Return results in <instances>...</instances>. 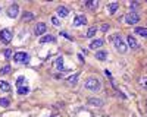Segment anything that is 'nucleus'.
<instances>
[{
    "instance_id": "f257e3e1",
    "label": "nucleus",
    "mask_w": 147,
    "mask_h": 117,
    "mask_svg": "<svg viewBox=\"0 0 147 117\" xmlns=\"http://www.w3.org/2000/svg\"><path fill=\"white\" fill-rule=\"evenodd\" d=\"M84 86H85V89H88V91L97 92V91L102 88V82L97 79V78H88L87 80H85Z\"/></svg>"
},
{
    "instance_id": "a211bd4d",
    "label": "nucleus",
    "mask_w": 147,
    "mask_h": 117,
    "mask_svg": "<svg viewBox=\"0 0 147 117\" xmlns=\"http://www.w3.org/2000/svg\"><path fill=\"white\" fill-rule=\"evenodd\" d=\"M0 89L5 91V92H9L10 91V85L7 84L6 80H0Z\"/></svg>"
},
{
    "instance_id": "7c9ffc66",
    "label": "nucleus",
    "mask_w": 147,
    "mask_h": 117,
    "mask_svg": "<svg viewBox=\"0 0 147 117\" xmlns=\"http://www.w3.org/2000/svg\"><path fill=\"white\" fill-rule=\"evenodd\" d=\"M109 29V25L107 23H105V25H102V31H107Z\"/></svg>"
},
{
    "instance_id": "f03ea898",
    "label": "nucleus",
    "mask_w": 147,
    "mask_h": 117,
    "mask_svg": "<svg viewBox=\"0 0 147 117\" xmlns=\"http://www.w3.org/2000/svg\"><path fill=\"white\" fill-rule=\"evenodd\" d=\"M113 44H115L116 50H118L119 53H125V51L128 50V45L124 43V40H122V37H121L119 34H116L115 37H113Z\"/></svg>"
},
{
    "instance_id": "0eeeda50",
    "label": "nucleus",
    "mask_w": 147,
    "mask_h": 117,
    "mask_svg": "<svg viewBox=\"0 0 147 117\" xmlns=\"http://www.w3.org/2000/svg\"><path fill=\"white\" fill-rule=\"evenodd\" d=\"M127 41H128V47H129V49H132V50H138L140 49V44H138V41L136 38H134V35H128Z\"/></svg>"
},
{
    "instance_id": "cd10ccee",
    "label": "nucleus",
    "mask_w": 147,
    "mask_h": 117,
    "mask_svg": "<svg viewBox=\"0 0 147 117\" xmlns=\"http://www.w3.org/2000/svg\"><path fill=\"white\" fill-rule=\"evenodd\" d=\"M52 23H53L55 27H59V25H60V22H59L57 18H52Z\"/></svg>"
},
{
    "instance_id": "2eb2a0df",
    "label": "nucleus",
    "mask_w": 147,
    "mask_h": 117,
    "mask_svg": "<svg viewBox=\"0 0 147 117\" xmlns=\"http://www.w3.org/2000/svg\"><path fill=\"white\" fill-rule=\"evenodd\" d=\"M88 105H94V107H102L103 101L100 98H90L88 100Z\"/></svg>"
},
{
    "instance_id": "39448f33",
    "label": "nucleus",
    "mask_w": 147,
    "mask_h": 117,
    "mask_svg": "<svg viewBox=\"0 0 147 117\" xmlns=\"http://www.w3.org/2000/svg\"><path fill=\"white\" fill-rule=\"evenodd\" d=\"M0 40L3 41V44H9L12 41V31L7 29V28L2 29L0 31Z\"/></svg>"
},
{
    "instance_id": "f3484780",
    "label": "nucleus",
    "mask_w": 147,
    "mask_h": 117,
    "mask_svg": "<svg viewBox=\"0 0 147 117\" xmlns=\"http://www.w3.org/2000/svg\"><path fill=\"white\" fill-rule=\"evenodd\" d=\"M118 7H119L118 3H110V5H107V12H109L110 15H113L115 12L118 10Z\"/></svg>"
},
{
    "instance_id": "9b49d317",
    "label": "nucleus",
    "mask_w": 147,
    "mask_h": 117,
    "mask_svg": "<svg viewBox=\"0 0 147 117\" xmlns=\"http://www.w3.org/2000/svg\"><path fill=\"white\" fill-rule=\"evenodd\" d=\"M103 44H105V41H103L102 38H97V40L91 41V44H90V49L97 50V49H100V47H103Z\"/></svg>"
},
{
    "instance_id": "423d86ee",
    "label": "nucleus",
    "mask_w": 147,
    "mask_h": 117,
    "mask_svg": "<svg viewBox=\"0 0 147 117\" xmlns=\"http://www.w3.org/2000/svg\"><path fill=\"white\" fill-rule=\"evenodd\" d=\"M6 12H7V16L13 19V18H16V16L19 15V6L13 3V5H10V6L7 7V10H6Z\"/></svg>"
},
{
    "instance_id": "7ed1b4c3",
    "label": "nucleus",
    "mask_w": 147,
    "mask_h": 117,
    "mask_svg": "<svg viewBox=\"0 0 147 117\" xmlns=\"http://www.w3.org/2000/svg\"><path fill=\"white\" fill-rule=\"evenodd\" d=\"M13 60H15L16 63L27 64V63L30 62V56H28L27 53H24V51H18V53H15V56H13Z\"/></svg>"
},
{
    "instance_id": "9d476101",
    "label": "nucleus",
    "mask_w": 147,
    "mask_h": 117,
    "mask_svg": "<svg viewBox=\"0 0 147 117\" xmlns=\"http://www.w3.org/2000/svg\"><path fill=\"white\" fill-rule=\"evenodd\" d=\"M56 12H57V16H60V18H66L69 15V9L66 6H59L56 9Z\"/></svg>"
},
{
    "instance_id": "c756f323",
    "label": "nucleus",
    "mask_w": 147,
    "mask_h": 117,
    "mask_svg": "<svg viewBox=\"0 0 147 117\" xmlns=\"http://www.w3.org/2000/svg\"><path fill=\"white\" fill-rule=\"evenodd\" d=\"M60 35H63V37H65V38H68V40H72V37H71V35H69L68 32H60Z\"/></svg>"
},
{
    "instance_id": "412c9836",
    "label": "nucleus",
    "mask_w": 147,
    "mask_h": 117,
    "mask_svg": "<svg viewBox=\"0 0 147 117\" xmlns=\"http://www.w3.org/2000/svg\"><path fill=\"white\" fill-rule=\"evenodd\" d=\"M78 73H75V75H74V76H71V78H68V84L69 85H75L77 84V80H78Z\"/></svg>"
},
{
    "instance_id": "c85d7f7f",
    "label": "nucleus",
    "mask_w": 147,
    "mask_h": 117,
    "mask_svg": "<svg viewBox=\"0 0 147 117\" xmlns=\"http://www.w3.org/2000/svg\"><path fill=\"white\" fill-rule=\"evenodd\" d=\"M32 18H34L32 13H25V15H24V19H25V21H27V19H32Z\"/></svg>"
},
{
    "instance_id": "4be33fe9",
    "label": "nucleus",
    "mask_w": 147,
    "mask_h": 117,
    "mask_svg": "<svg viewBox=\"0 0 147 117\" xmlns=\"http://www.w3.org/2000/svg\"><path fill=\"white\" fill-rule=\"evenodd\" d=\"M28 92H30V88H28V86H21V88H18V94H19V95H27Z\"/></svg>"
},
{
    "instance_id": "6e6552de",
    "label": "nucleus",
    "mask_w": 147,
    "mask_h": 117,
    "mask_svg": "<svg viewBox=\"0 0 147 117\" xmlns=\"http://www.w3.org/2000/svg\"><path fill=\"white\" fill-rule=\"evenodd\" d=\"M74 27H81V25H85L87 23V18H85L84 15H78V16H75L74 18Z\"/></svg>"
},
{
    "instance_id": "6ab92c4d",
    "label": "nucleus",
    "mask_w": 147,
    "mask_h": 117,
    "mask_svg": "<svg viewBox=\"0 0 147 117\" xmlns=\"http://www.w3.org/2000/svg\"><path fill=\"white\" fill-rule=\"evenodd\" d=\"M136 34L141 35L143 38H147V28H136Z\"/></svg>"
},
{
    "instance_id": "f8f14e48",
    "label": "nucleus",
    "mask_w": 147,
    "mask_h": 117,
    "mask_svg": "<svg viewBox=\"0 0 147 117\" xmlns=\"http://www.w3.org/2000/svg\"><path fill=\"white\" fill-rule=\"evenodd\" d=\"M56 67H57V70H60V72H66V70H69V69H65V66H63V58H62V57H57V58H56Z\"/></svg>"
},
{
    "instance_id": "dca6fc26",
    "label": "nucleus",
    "mask_w": 147,
    "mask_h": 117,
    "mask_svg": "<svg viewBox=\"0 0 147 117\" xmlns=\"http://www.w3.org/2000/svg\"><path fill=\"white\" fill-rule=\"evenodd\" d=\"M85 7L90 9V10H96L97 7H99V2H97V0H91V2H87V3H85Z\"/></svg>"
},
{
    "instance_id": "393cba45",
    "label": "nucleus",
    "mask_w": 147,
    "mask_h": 117,
    "mask_svg": "<svg viewBox=\"0 0 147 117\" xmlns=\"http://www.w3.org/2000/svg\"><path fill=\"white\" fill-rule=\"evenodd\" d=\"M140 85L147 91V76H144V78H141V79H140Z\"/></svg>"
},
{
    "instance_id": "5701e85b",
    "label": "nucleus",
    "mask_w": 147,
    "mask_h": 117,
    "mask_svg": "<svg viewBox=\"0 0 147 117\" xmlns=\"http://www.w3.org/2000/svg\"><path fill=\"white\" fill-rule=\"evenodd\" d=\"M96 32H97V28H90L88 32L85 34V37H87V38H93L94 35H96Z\"/></svg>"
},
{
    "instance_id": "b1692460",
    "label": "nucleus",
    "mask_w": 147,
    "mask_h": 117,
    "mask_svg": "<svg viewBox=\"0 0 147 117\" xmlns=\"http://www.w3.org/2000/svg\"><path fill=\"white\" fill-rule=\"evenodd\" d=\"M9 104H10V101L7 98H0V105L2 107H9Z\"/></svg>"
},
{
    "instance_id": "20e7f679",
    "label": "nucleus",
    "mask_w": 147,
    "mask_h": 117,
    "mask_svg": "<svg viewBox=\"0 0 147 117\" xmlns=\"http://www.w3.org/2000/svg\"><path fill=\"white\" fill-rule=\"evenodd\" d=\"M140 21V16L137 12H129V13H127L125 16V22L128 23V25H134V23H138Z\"/></svg>"
},
{
    "instance_id": "ddd939ff",
    "label": "nucleus",
    "mask_w": 147,
    "mask_h": 117,
    "mask_svg": "<svg viewBox=\"0 0 147 117\" xmlns=\"http://www.w3.org/2000/svg\"><path fill=\"white\" fill-rule=\"evenodd\" d=\"M56 41V37L55 35H43V37L40 38V43L44 44V43H55Z\"/></svg>"
},
{
    "instance_id": "1a4fd4ad",
    "label": "nucleus",
    "mask_w": 147,
    "mask_h": 117,
    "mask_svg": "<svg viewBox=\"0 0 147 117\" xmlns=\"http://www.w3.org/2000/svg\"><path fill=\"white\" fill-rule=\"evenodd\" d=\"M46 31H47V25H46V23H43V22H40V23H37V27L34 29V34L35 35H43Z\"/></svg>"
},
{
    "instance_id": "bb28decb",
    "label": "nucleus",
    "mask_w": 147,
    "mask_h": 117,
    "mask_svg": "<svg viewBox=\"0 0 147 117\" xmlns=\"http://www.w3.org/2000/svg\"><path fill=\"white\" fill-rule=\"evenodd\" d=\"M10 56H12V50H10V49H6V50H5V57H6V58H10Z\"/></svg>"
},
{
    "instance_id": "4468645a",
    "label": "nucleus",
    "mask_w": 147,
    "mask_h": 117,
    "mask_svg": "<svg viewBox=\"0 0 147 117\" xmlns=\"http://www.w3.org/2000/svg\"><path fill=\"white\" fill-rule=\"evenodd\" d=\"M96 58H97V60H100V62H105L106 58H107V53H106V51H103V50L96 51Z\"/></svg>"
},
{
    "instance_id": "aec40b11",
    "label": "nucleus",
    "mask_w": 147,
    "mask_h": 117,
    "mask_svg": "<svg viewBox=\"0 0 147 117\" xmlns=\"http://www.w3.org/2000/svg\"><path fill=\"white\" fill-rule=\"evenodd\" d=\"M10 70H12V67L9 64H5L2 69H0V75H7V73H10Z\"/></svg>"
},
{
    "instance_id": "a878e982",
    "label": "nucleus",
    "mask_w": 147,
    "mask_h": 117,
    "mask_svg": "<svg viewBox=\"0 0 147 117\" xmlns=\"http://www.w3.org/2000/svg\"><path fill=\"white\" fill-rule=\"evenodd\" d=\"M24 82H25V78H24V76H19V78H18V80H16V86H18V88H21V86L24 85Z\"/></svg>"
}]
</instances>
